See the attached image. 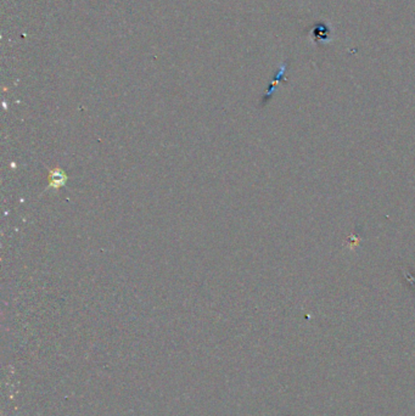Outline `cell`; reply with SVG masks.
I'll return each mask as SVG.
<instances>
[{"instance_id":"cell-1","label":"cell","mask_w":415,"mask_h":416,"mask_svg":"<svg viewBox=\"0 0 415 416\" xmlns=\"http://www.w3.org/2000/svg\"><path fill=\"white\" fill-rule=\"evenodd\" d=\"M67 177L65 174V172L60 168H55L50 171V186L55 187V189H59V187L63 186L66 184Z\"/></svg>"}]
</instances>
